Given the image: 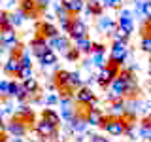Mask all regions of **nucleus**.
Returning <instances> with one entry per match:
<instances>
[{"mask_svg": "<svg viewBox=\"0 0 151 142\" xmlns=\"http://www.w3.org/2000/svg\"><path fill=\"white\" fill-rule=\"evenodd\" d=\"M117 78L123 82L125 85V101H134V99H140V85H138V80H136V74L132 68H121L119 70V76Z\"/></svg>", "mask_w": 151, "mask_h": 142, "instance_id": "1", "label": "nucleus"}, {"mask_svg": "<svg viewBox=\"0 0 151 142\" xmlns=\"http://www.w3.org/2000/svg\"><path fill=\"white\" fill-rule=\"evenodd\" d=\"M119 70H121V66H117L115 63H111V61H108L106 66L104 68L98 70V76H96V83L100 85L102 89H108L111 85V82L119 76Z\"/></svg>", "mask_w": 151, "mask_h": 142, "instance_id": "2", "label": "nucleus"}, {"mask_svg": "<svg viewBox=\"0 0 151 142\" xmlns=\"http://www.w3.org/2000/svg\"><path fill=\"white\" fill-rule=\"evenodd\" d=\"M98 127L104 129L108 135H111V136H123L125 135V125H123L119 116H111V114L106 116V114H104V117H102V121H100Z\"/></svg>", "mask_w": 151, "mask_h": 142, "instance_id": "3", "label": "nucleus"}, {"mask_svg": "<svg viewBox=\"0 0 151 142\" xmlns=\"http://www.w3.org/2000/svg\"><path fill=\"white\" fill-rule=\"evenodd\" d=\"M30 131H32V127H28L25 121H21L15 116H12V120L6 123V133H8V135H12L13 138H23V136L28 135Z\"/></svg>", "mask_w": 151, "mask_h": 142, "instance_id": "4", "label": "nucleus"}, {"mask_svg": "<svg viewBox=\"0 0 151 142\" xmlns=\"http://www.w3.org/2000/svg\"><path fill=\"white\" fill-rule=\"evenodd\" d=\"M74 99H76V104H79V106H85V108L96 106V102H98L96 95H94V93L91 91V87H87V85L79 87L78 91L74 93Z\"/></svg>", "mask_w": 151, "mask_h": 142, "instance_id": "5", "label": "nucleus"}, {"mask_svg": "<svg viewBox=\"0 0 151 142\" xmlns=\"http://www.w3.org/2000/svg\"><path fill=\"white\" fill-rule=\"evenodd\" d=\"M34 133L40 138H44V140H51V138H59V129L57 127H53L51 123H47L45 120H38L36 121V125H34Z\"/></svg>", "mask_w": 151, "mask_h": 142, "instance_id": "6", "label": "nucleus"}, {"mask_svg": "<svg viewBox=\"0 0 151 142\" xmlns=\"http://www.w3.org/2000/svg\"><path fill=\"white\" fill-rule=\"evenodd\" d=\"M19 44L17 32L13 27L2 28V34H0V51H12L13 47Z\"/></svg>", "mask_w": 151, "mask_h": 142, "instance_id": "7", "label": "nucleus"}, {"mask_svg": "<svg viewBox=\"0 0 151 142\" xmlns=\"http://www.w3.org/2000/svg\"><path fill=\"white\" fill-rule=\"evenodd\" d=\"M83 36H89L87 23L81 17H72V23H70V28H68V38L70 40H79Z\"/></svg>", "mask_w": 151, "mask_h": 142, "instance_id": "8", "label": "nucleus"}, {"mask_svg": "<svg viewBox=\"0 0 151 142\" xmlns=\"http://www.w3.org/2000/svg\"><path fill=\"white\" fill-rule=\"evenodd\" d=\"M127 57H129V47H127V44H121V42H111L110 59H108V61H111V63H115L117 66H121L127 61Z\"/></svg>", "mask_w": 151, "mask_h": 142, "instance_id": "9", "label": "nucleus"}, {"mask_svg": "<svg viewBox=\"0 0 151 142\" xmlns=\"http://www.w3.org/2000/svg\"><path fill=\"white\" fill-rule=\"evenodd\" d=\"M36 34L45 38V40H53V38L60 36L59 27H55V23L51 21H38L36 23Z\"/></svg>", "mask_w": 151, "mask_h": 142, "instance_id": "10", "label": "nucleus"}, {"mask_svg": "<svg viewBox=\"0 0 151 142\" xmlns=\"http://www.w3.org/2000/svg\"><path fill=\"white\" fill-rule=\"evenodd\" d=\"M134 13L130 12L129 8H121L119 9V17H117V27L121 28V30L129 32V34H132V30H134Z\"/></svg>", "mask_w": 151, "mask_h": 142, "instance_id": "11", "label": "nucleus"}, {"mask_svg": "<svg viewBox=\"0 0 151 142\" xmlns=\"http://www.w3.org/2000/svg\"><path fill=\"white\" fill-rule=\"evenodd\" d=\"M28 51H30V55H34L36 59H40L42 55H45L47 51H49V44H47L45 38L36 34L30 42H28Z\"/></svg>", "mask_w": 151, "mask_h": 142, "instance_id": "12", "label": "nucleus"}, {"mask_svg": "<svg viewBox=\"0 0 151 142\" xmlns=\"http://www.w3.org/2000/svg\"><path fill=\"white\" fill-rule=\"evenodd\" d=\"M13 116L15 117H19V120L21 121H25L28 127H32V129H34V125H36V114H34V110H32L30 106H28V104H21V106L17 108L15 112H13Z\"/></svg>", "mask_w": 151, "mask_h": 142, "instance_id": "13", "label": "nucleus"}, {"mask_svg": "<svg viewBox=\"0 0 151 142\" xmlns=\"http://www.w3.org/2000/svg\"><path fill=\"white\" fill-rule=\"evenodd\" d=\"M19 9H21L28 19H36L38 15H42L36 0H19Z\"/></svg>", "mask_w": 151, "mask_h": 142, "instance_id": "14", "label": "nucleus"}, {"mask_svg": "<svg viewBox=\"0 0 151 142\" xmlns=\"http://www.w3.org/2000/svg\"><path fill=\"white\" fill-rule=\"evenodd\" d=\"M47 44H49V49H55L57 51H60V53H68V49L72 47V44H70V38L68 36H57V38H53V40H47Z\"/></svg>", "mask_w": 151, "mask_h": 142, "instance_id": "15", "label": "nucleus"}, {"mask_svg": "<svg viewBox=\"0 0 151 142\" xmlns=\"http://www.w3.org/2000/svg\"><path fill=\"white\" fill-rule=\"evenodd\" d=\"M60 6L72 17H78L81 13V9L85 8V0H60Z\"/></svg>", "mask_w": 151, "mask_h": 142, "instance_id": "16", "label": "nucleus"}, {"mask_svg": "<svg viewBox=\"0 0 151 142\" xmlns=\"http://www.w3.org/2000/svg\"><path fill=\"white\" fill-rule=\"evenodd\" d=\"M96 28L100 32H104V34H110V32H113L117 28V21L108 15H100L96 19Z\"/></svg>", "mask_w": 151, "mask_h": 142, "instance_id": "17", "label": "nucleus"}, {"mask_svg": "<svg viewBox=\"0 0 151 142\" xmlns=\"http://www.w3.org/2000/svg\"><path fill=\"white\" fill-rule=\"evenodd\" d=\"M55 13H57V19H59V25L64 32H68L70 28V23H72V15H70L66 9L60 6V4H55Z\"/></svg>", "mask_w": 151, "mask_h": 142, "instance_id": "18", "label": "nucleus"}, {"mask_svg": "<svg viewBox=\"0 0 151 142\" xmlns=\"http://www.w3.org/2000/svg\"><path fill=\"white\" fill-rule=\"evenodd\" d=\"M134 13L142 17V21L151 17V0H136L134 2Z\"/></svg>", "mask_w": 151, "mask_h": 142, "instance_id": "19", "label": "nucleus"}, {"mask_svg": "<svg viewBox=\"0 0 151 142\" xmlns=\"http://www.w3.org/2000/svg\"><path fill=\"white\" fill-rule=\"evenodd\" d=\"M102 117H104L102 108H98V106H89L87 108V123L91 127H98L100 121H102Z\"/></svg>", "mask_w": 151, "mask_h": 142, "instance_id": "20", "label": "nucleus"}, {"mask_svg": "<svg viewBox=\"0 0 151 142\" xmlns=\"http://www.w3.org/2000/svg\"><path fill=\"white\" fill-rule=\"evenodd\" d=\"M40 117H42V120H45L47 123H51V125L57 127V129H59L60 123H63V120H60V114H59V112H55L53 108H44Z\"/></svg>", "mask_w": 151, "mask_h": 142, "instance_id": "21", "label": "nucleus"}, {"mask_svg": "<svg viewBox=\"0 0 151 142\" xmlns=\"http://www.w3.org/2000/svg\"><path fill=\"white\" fill-rule=\"evenodd\" d=\"M74 47L79 51L81 55H91V51H93V42H91V38L89 36H83V38H79V40H74Z\"/></svg>", "mask_w": 151, "mask_h": 142, "instance_id": "22", "label": "nucleus"}, {"mask_svg": "<svg viewBox=\"0 0 151 142\" xmlns=\"http://www.w3.org/2000/svg\"><path fill=\"white\" fill-rule=\"evenodd\" d=\"M23 83V89L30 95V97H34V95H38V93H42V89H40V82L32 76L30 80H27V82H21Z\"/></svg>", "mask_w": 151, "mask_h": 142, "instance_id": "23", "label": "nucleus"}, {"mask_svg": "<svg viewBox=\"0 0 151 142\" xmlns=\"http://www.w3.org/2000/svg\"><path fill=\"white\" fill-rule=\"evenodd\" d=\"M9 19H12V27H13V28H17V27H21L23 23H25L27 15L21 12V9H15L13 13H9Z\"/></svg>", "mask_w": 151, "mask_h": 142, "instance_id": "24", "label": "nucleus"}, {"mask_svg": "<svg viewBox=\"0 0 151 142\" xmlns=\"http://www.w3.org/2000/svg\"><path fill=\"white\" fill-rule=\"evenodd\" d=\"M38 61H40V64H42V66H51V64H55V63H57V53H55L53 49H49L45 55H42Z\"/></svg>", "mask_w": 151, "mask_h": 142, "instance_id": "25", "label": "nucleus"}, {"mask_svg": "<svg viewBox=\"0 0 151 142\" xmlns=\"http://www.w3.org/2000/svg\"><path fill=\"white\" fill-rule=\"evenodd\" d=\"M9 95V80H0V97L2 101H8Z\"/></svg>", "mask_w": 151, "mask_h": 142, "instance_id": "26", "label": "nucleus"}, {"mask_svg": "<svg viewBox=\"0 0 151 142\" xmlns=\"http://www.w3.org/2000/svg\"><path fill=\"white\" fill-rule=\"evenodd\" d=\"M102 6L110 8V9H121L123 8V0H102Z\"/></svg>", "mask_w": 151, "mask_h": 142, "instance_id": "27", "label": "nucleus"}, {"mask_svg": "<svg viewBox=\"0 0 151 142\" xmlns=\"http://www.w3.org/2000/svg\"><path fill=\"white\" fill-rule=\"evenodd\" d=\"M140 47H142V51H145V53H151V36H149V34L142 36V40H140Z\"/></svg>", "mask_w": 151, "mask_h": 142, "instance_id": "28", "label": "nucleus"}, {"mask_svg": "<svg viewBox=\"0 0 151 142\" xmlns=\"http://www.w3.org/2000/svg\"><path fill=\"white\" fill-rule=\"evenodd\" d=\"M79 57H81V53H79V51L76 49L74 46L70 47V49H68V53H66V59H68L70 63H78V61H79Z\"/></svg>", "mask_w": 151, "mask_h": 142, "instance_id": "29", "label": "nucleus"}, {"mask_svg": "<svg viewBox=\"0 0 151 142\" xmlns=\"http://www.w3.org/2000/svg\"><path fill=\"white\" fill-rule=\"evenodd\" d=\"M106 63H108V61H106V57H104V55H93V61H91V64H94L98 70H100V68H104V66H106Z\"/></svg>", "mask_w": 151, "mask_h": 142, "instance_id": "30", "label": "nucleus"}, {"mask_svg": "<svg viewBox=\"0 0 151 142\" xmlns=\"http://www.w3.org/2000/svg\"><path fill=\"white\" fill-rule=\"evenodd\" d=\"M0 25H2V28H8L12 27V19H9V12H0Z\"/></svg>", "mask_w": 151, "mask_h": 142, "instance_id": "31", "label": "nucleus"}, {"mask_svg": "<svg viewBox=\"0 0 151 142\" xmlns=\"http://www.w3.org/2000/svg\"><path fill=\"white\" fill-rule=\"evenodd\" d=\"M104 53H106V46H104L102 42H93L91 55H104Z\"/></svg>", "mask_w": 151, "mask_h": 142, "instance_id": "32", "label": "nucleus"}, {"mask_svg": "<svg viewBox=\"0 0 151 142\" xmlns=\"http://www.w3.org/2000/svg\"><path fill=\"white\" fill-rule=\"evenodd\" d=\"M44 102L47 104V106H53V104H59V102H60V97H59V93H51V95H47V97L44 99Z\"/></svg>", "mask_w": 151, "mask_h": 142, "instance_id": "33", "label": "nucleus"}, {"mask_svg": "<svg viewBox=\"0 0 151 142\" xmlns=\"http://www.w3.org/2000/svg\"><path fill=\"white\" fill-rule=\"evenodd\" d=\"M91 142H110L106 138V136H102V135H93L91 136Z\"/></svg>", "mask_w": 151, "mask_h": 142, "instance_id": "34", "label": "nucleus"}, {"mask_svg": "<svg viewBox=\"0 0 151 142\" xmlns=\"http://www.w3.org/2000/svg\"><path fill=\"white\" fill-rule=\"evenodd\" d=\"M142 25L145 27V30H147V34L151 36V17H149V19H145V21H142Z\"/></svg>", "mask_w": 151, "mask_h": 142, "instance_id": "35", "label": "nucleus"}, {"mask_svg": "<svg viewBox=\"0 0 151 142\" xmlns=\"http://www.w3.org/2000/svg\"><path fill=\"white\" fill-rule=\"evenodd\" d=\"M0 136H6V121L0 117Z\"/></svg>", "mask_w": 151, "mask_h": 142, "instance_id": "36", "label": "nucleus"}, {"mask_svg": "<svg viewBox=\"0 0 151 142\" xmlns=\"http://www.w3.org/2000/svg\"><path fill=\"white\" fill-rule=\"evenodd\" d=\"M8 142H25V138H12V140H8Z\"/></svg>", "mask_w": 151, "mask_h": 142, "instance_id": "37", "label": "nucleus"}, {"mask_svg": "<svg viewBox=\"0 0 151 142\" xmlns=\"http://www.w3.org/2000/svg\"><path fill=\"white\" fill-rule=\"evenodd\" d=\"M2 2H8V4H15L17 0H2Z\"/></svg>", "mask_w": 151, "mask_h": 142, "instance_id": "38", "label": "nucleus"}, {"mask_svg": "<svg viewBox=\"0 0 151 142\" xmlns=\"http://www.w3.org/2000/svg\"><path fill=\"white\" fill-rule=\"evenodd\" d=\"M0 34H2V25H0Z\"/></svg>", "mask_w": 151, "mask_h": 142, "instance_id": "39", "label": "nucleus"}, {"mask_svg": "<svg viewBox=\"0 0 151 142\" xmlns=\"http://www.w3.org/2000/svg\"><path fill=\"white\" fill-rule=\"evenodd\" d=\"M0 68H2V61H0Z\"/></svg>", "mask_w": 151, "mask_h": 142, "instance_id": "40", "label": "nucleus"}, {"mask_svg": "<svg viewBox=\"0 0 151 142\" xmlns=\"http://www.w3.org/2000/svg\"><path fill=\"white\" fill-rule=\"evenodd\" d=\"M147 117H149V120H151V114H149V116H147Z\"/></svg>", "mask_w": 151, "mask_h": 142, "instance_id": "41", "label": "nucleus"}, {"mask_svg": "<svg viewBox=\"0 0 151 142\" xmlns=\"http://www.w3.org/2000/svg\"><path fill=\"white\" fill-rule=\"evenodd\" d=\"M42 142H49V140H42Z\"/></svg>", "mask_w": 151, "mask_h": 142, "instance_id": "42", "label": "nucleus"}, {"mask_svg": "<svg viewBox=\"0 0 151 142\" xmlns=\"http://www.w3.org/2000/svg\"><path fill=\"white\" fill-rule=\"evenodd\" d=\"M149 76H151V68H149Z\"/></svg>", "mask_w": 151, "mask_h": 142, "instance_id": "43", "label": "nucleus"}, {"mask_svg": "<svg viewBox=\"0 0 151 142\" xmlns=\"http://www.w3.org/2000/svg\"><path fill=\"white\" fill-rule=\"evenodd\" d=\"M0 101H2V97H0Z\"/></svg>", "mask_w": 151, "mask_h": 142, "instance_id": "44", "label": "nucleus"}, {"mask_svg": "<svg viewBox=\"0 0 151 142\" xmlns=\"http://www.w3.org/2000/svg\"><path fill=\"white\" fill-rule=\"evenodd\" d=\"M149 83H151V82H149Z\"/></svg>", "mask_w": 151, "mask_h": 142, "instance_id": "45", "label": "nucleus"}]
</instances>
